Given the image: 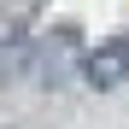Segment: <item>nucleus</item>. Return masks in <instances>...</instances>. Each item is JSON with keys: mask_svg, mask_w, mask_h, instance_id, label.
<instances>
[{"mask_svg": "<svg viewBox=\"0 0 129 129\" xmlns=\"http://www.w3.org/2000/svg\"><path fill=\"white\" fill-rule=\"evenodd\" d=\"M82 76H88V88H117L129 76V35H106L100 47L82 59Z\"/></svg>", "mask_w": 129, "mask_h": 129, "instance_id": "f257e3e1", "label": "nucleus"}, {"mask_svg": "<svg viewBox=\"0 0 129 129\" xmlns=\"http://www.w3.org/2000/svg\"><path fill=\"white\" fill-rule=\"evenodd\" d=\"M24 47H29V35H24V18H0V76H6L18 59H24Z\"/></svg>", "mask_w": 129, "mask_h": 129, "instance_id": "f03ea898", "label": "nucleus"}]
</instances>
